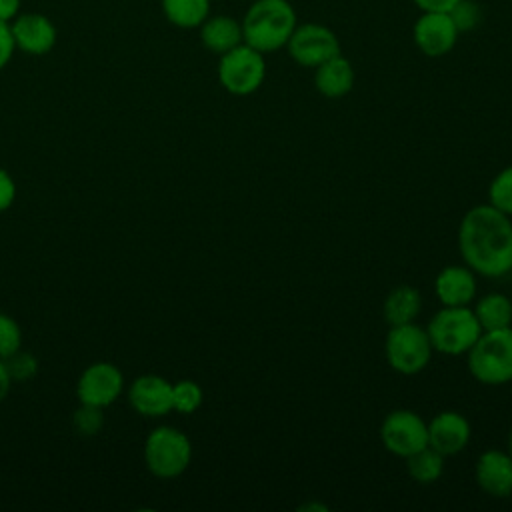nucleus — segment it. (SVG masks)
I'll return each instance as SVG.
<instances>
[{
	"instance_id": "1",
	"label": "nucleus",
	"mask_w": 512,
	"mask_h": 512,
	"mask_svg": "<svg viewBox=\"0 0 512 512\" xmlns=\"http://www.w3.org/2000/svg\"><path fill=\"white\" fill-rule=\"evenodd\" d=\"M464 264L480 276L502 278L512 272V220L492 204L472 206L458 226Z\"/></svg>"
},
{
	"instance_id": "2",
	"label": "nucleus",
	"mask_w": 512,
	"mask_h": 512,
	"mask_svg": "<svg viewBox=\"0 0 512 512\" xmlns=\"http://www.w3.org/2000/svg\"><path fill=\"white\" fill-rule=\"evenodd\" d=\"M296 28V12L286 0H256L242 22L244 44L266 54L286 46Z\"/></svg>"
},
{
	"instance_id": "3",
	"label": "nucleus",
	"mask_w": 512,
	"mask_h": 512,
	"mask_svg": "<svg viewBox=\"0 0 512 512\" xmlns=\"http://www.w3.org/2000/svg\"><path fill=\"white\" fill-rule=\"evenodd\" d=\"M466 356L468 370L480 384L500 386L512 382V326L482 330Z\"/></svg>"
},
{
	"instance_id": "4",
	"label": "nucleus",
	"mask_w": 512,
	"mask_h": 512,
	"mask_svg": "<svg viewBox=\"0 0 512 512\" xmlns=\"http://www.w3.org/2000/svg\"><path fill=\"white\" fill-rule=\"evenodd\" d=\"M432 348L446 356L466 354L482 334V326L470 306H442L426 326Z\"/></svg>"
},
{
	"instance_id": "5",
	"label": "nucleus",
	"mask_w": 512,
	"mask_h": 512,
	"mask_svg": "<svg viewBox=\"0 0 512 512\" xmlns=\"http://www.w3.org/2000/svg\"><path fill=\"white\" fill-rule=\"evenodd\" d=\"M192 462L190 438L174 426H158L144 440V464L156 478L170 480L186 472Z\"/></svg>"
},
{
	"instance_id": "6",
	"label": "nucleus",
	"mask_w": 512,
	"mask_h": 512,
	"mask_svg": "<svg viewBox=\"0 0 512 512\" xmlns=\"http://www.w3.org/2000/svg\"><path fill=\"white\" fill-rule=\"evenodd\" d=\"M432 352L434 348L428 332L414 322L390 326L384 340L386 362L394 372L402 376L420 374L428 366Z\"/></svg>"
},
{
	"instance_id": "7",
	"label": "nucleus",
	"mask_w": 512,
	"mask_h": 512,
	"mask_svg": "<svg viewBox=\"0 0 512 512\" xmlns=\"http://www.w3.org/2000/svg\"><path fill=\"white\" fill-rule=\"evenodd\" d=\"M266 76L264 54L248 44L224 52L218 62V80L234 96H248L256 92Z\"/></svg>"
},
{
	"instance_id": "8",
	"label": "nucleus",
	"mask_w": 512,
	"mask_h": 512,
	"mask_svg": "<svg viewBox=\"0 0 512 512\" xmlns=\"http://www.w3.org/2000/svg\"><path fill=\"white\" fill-rule=\"evenodd\" d=\"M380 440L390 454L408 458L428 446V422L412 410H392L380 424Z\"/></svg>"
},
{
	"instance_id": "9",
	"label": "nucleus",
	"mask_w": 512,
	"mask_h": 512,
	"mask_svg": "<svg viewBox=\"0 0 512 512\" xmlns=\"http://www.w3.org/2000/svg\"><path fill=\"white\" fill-rule=\"evenodd\" d=\"M286 48L292 60L306 68H316L340 54V42L336 34L330 28L312 22L296 26L286 42Z\"/></svg>"
},
{
	"instance_id": "10",
	"label": "nucleus",
	"mask_w": 512,
	"mask_h": 512,
	"mask_svg": "<svg viewBox=\"0 0 512 512\" xmlns=\"http://www.w3.org/2000/svg\"><path fill=\"white\" fill-rule=\"evenodd\" d=\"M124 390V376L112 362H94L82 370L76 382V398L80 404L108 408Z\"/></svg>"
},
{
	"instance_id": "11",
	"label": "nucleus",
	"mask_w": 512,
	"mask_h": 512,
	"mask_svg": "<svg viewBox=\"0 0 512 512\" xmlns=\"http://www.w3.org/2000/svg\"><path fill=\"white\" fill-rule=\"evenodd\" d=\"M472 438L468 418L456 410H442L428 422V446L444 458L460 454Z\"/></svg>"
},
{
	"instance_id": "12",
	"label": "nucleus",
	"mask_w": 512,
	"mask_h": 512,
	"mask_svg": "<svg viewBox=\"0 0 512 512\" xmlns=\"http://www.w3.org/2000/svg\"><path fill=\"white\" fill-rule=\"evenodd\" d=\"M128 402L134 412L148 418L172 412V382L158 374H142L128 388Z\"/></svg>"
},
{
	"instance_id": "13",
	"label": "nucleus",
	"mask_w": 512,
	"mask_h": 512,
	"mask_svg": "<svg viewBox=\"0 0 512 512\" xmlns=\"http://www.w3.org/2000/svg\"><path fill=\"white\" fill-rule=\"evenodd\" d=\"M458 38V30L448 12H424L414 26V40L420 52L438 58L448 54Z\"/></svg>"
},
{
	"instance_id": "14",
	"label": "nucleus",
	"mask_w": 512,
	"mask_h": 512,
	"mask_svg": "<svg viewBox=\"0 0 512 512\" xmlns=\"http://www.w3.org/2000/svg\"><path fill=\"white\" fill-rule=\"evenodd\" d=\"M474 476L482 492L492 498L512 496V456L510 452L488 448L474 466Z\"/></svg>"
},
{
	"instance_id": "15",
	"label": "nucleus",
	"mask_w": 512,
	"mask_h": 512,
	"mask_svg": "<svg viewBox=\"0 0 512 512\" xmlns=\"http://www.w3.org/2000/svg\"><path fill=\"white\" fill-rule=\"evenodd\" d=\"M12 38L16 48L26 54L40 56L54 48L56 44V28L42 14H22L10 22Z\"/></svg>"
},
{
	"instance_id": "16",
	"label": "nucleus",
	"mask_w": 512,
	"mask_h": 512,
	"mask_svg": "<svg viewBox=\"0 0 512 512\" xmlns=\"http://www.w3.org/2000/svg\"><path fill=\"white\" fill-rule=\"evenodd\" d=\"M434 294L442 306H470L476 296V274L464 266H446L434 280Z\"/></svg>"
},
{
	"instance_id": "17",
	"label": "nucleus",
	"mask_w": 512,
	"mask_h": 512,
	"mask_svg": "<svg viewBox=\"0 0 512 512\" xmlns=\"http://www.w3.org/2000/svg\"><path fill=\"white\" fill-rule=\"evenodd\" d=\"M314 86L326 98H342L354 86V68L342 54L322 62L314 72Z\"/></svg>"
},
{
	"instance_id": "18",
	"label": "nucleus",
	"mask_w": 512,
	"mask_h": 512,
	"mask_svg": "<svg viewBox=\"0 0 512 512\" xmlns=\"http://www.w3.org/2000/svg\"><path fill=\"white\" fill-rule=\"evenodd\" d=\"M200 38L202 44L216 54H224L232 48H236L238 44L244 42L242 36V24H238L234 18L230 16H214V18H206L200 24Z\"/></svg>"
},
{
	"instance_id": "19",
	"label": "nucleus",
	"mask_w": 512,
	"mask_h": 512,
	"mask_svg": "<svg viewBox=\"0 0 512 512\" xmlns=\"http://www.w3.org/2000/svg\"><path fill=\"white\" fill-rule=\"evenodd\" d=\"M422 308V296L414 286L402 284L388 292L382 304V314L388 326H400L414 322Z\"/></svg>"
},
{
	"instance_id": "20",
	"label": "nucleus",
	"mask_w": 512,
	"mask_h": 512,
	"mask_svg": "<svg viewBox=\"0 0 512 512\" xmlns=\"http://www.w3.org/2000/svg\"><path fill=\"white\" fill-rule=\"evenodd\" d=\"M472 310L482 330H498L512 326V300L500 292L482 296Z\"/></svg>"
},
{
	"instance_id": "21",
	"label": "nucleus",
	"mask_w": 512,
	"mask_h": 512,
	"mask_svg": "<svg viewBox=\"0 0 512 512\" xmlns=\"http://www.w3.org/2000/svg\"><path fill=\"white\" fill-rule=\"evenodd\" d=\"M404 460L408 474L418 484H434L444 472V456L430 446H424Z\"/></svg>"
},
{
	"instance_id": "22",
	"label": "nucleus",
	"mask_w": 512,
	"mask_h": 512,
	"mask_svg": "<svg viewBox=\"0 0 512 512\" xmlns=\"http://www.w3.org/2000/svg\"><path fill=\"white\" fill-rule=\"evenodd\" d=\"M166 18L180 28H196L208 18L210 0H162Z\"/></svg>"
},
{
	"instance_id": "23",
	"label": "nucleus",
	"mask_w": 512,
	"mask_h": 512,
	"mask_svg": "<svg viewBox=\"0 0 512 512\" xmlns=\"http://www.w3.org/2000/svg\"><path fill=\"white\" fill-rule=\"evenodd\" d=\"M204 392L198 382L194 380H178L172 382V410L180 414H192L202 406Z\"/></svg>"
},
{
	"instance_id": "24",
	"label": "nucleus",
	"mask_w": 512,
	"mask_h": 512,
	"mask_svg": "<svg viewBox=\"0 0 512 512\" xmlns=\"http://www.w3.org/2000/svg\"><path fill=\"white\" fill-rule=\"evenodd\" d=\"M488 204L512 216V166L502 168L488 186Z\"/></svg>"
},
{
	"instance_id": "25",
	"label": "nucleus",
	"mask_w": 512,
	"mask_h": 512,
	"mask_svg": "<svg viewBox=\"0 0 512 512\" xmlns=\"http://www.w3.org/2000/svg\"><path fill=\"white\" fill-rule=\"evenodd\" d=\"M74 430L82 436H94L102 430L104 424V408L80 404L72 416Z\"/></svg>"
},
{
	"instance_id": "26",
	"label": "nucleus",
	"mask_w": 512,
	"mask_h": 512,
	"mask_svg": "<svg viewBox=\"0 0 512 512\" xmlns=\"http://www.w3.org/2000/svg\"><path fill=\"white\" fill-rule=\"evenodd\" d=\"M22 348L20 324L10 316L0 312V360H6Z\"/></svg>"
},
{
	"instance_id": "27",
	"label": "nucleus",
	"mask_w": 512,
	"mask_h": 512,
	"mask_svg": "<svg viewBox=\"0 0 512 512\" xmlns=\"http://www.w3.org/2000/svg\"><path fill=\"white\" fill-rule=\"evenodd\" d=\"M4 364L10 372L12 382H24V380L32 378L38 370V360L30 352H24L22 348L18 352H14L12 356H8L4 360Z\"/></svg>"
},
{
	"instance_id": "28",
	"label": "nucleus",
	"mask_w": 512,
	"mask_h": 512,
	"mask_svg": "<svg viewBox=\"0 0 512 512\" xmlns=\"http://www.w3.org/2000/svg\"><path fill=\"white\" fill-rule=\"evenodd\" d=\"M456 30L458 32H466V30H472L478 26L480 22V10L474 2H468V0H458L456 6L448 12Z\"/></svg>"
},
{
	"instance_id": "29",
	"label": "nucleus",
	"mask_w": 512,
	"mask_h": 512,
	"mask_svg": "<svg viewBox=\"0 0 512 512\" xmlns=\"http://www.w3.org/2000/svg\"><path fill=\"white\" fill-rule=\"evenodd\" d=\"M14 200H16V182L4 168H0V212L8 210Z\"/></svg>"
},
{
	"instance_id": "30",
	"label": "nucleus",
	"mask_w": 512,
	"mask_h": 512,
	"mask_svg": "<svg viewBox=\"0 0 512 512\" xmlns=\"http://www.w3.org/2000/svg\"><path fill=\"white\" fill-rule=\"evenodd\" d=\"M14 38H12V30H10V24L6 22H0V70L8 64V60L12 58L14 54Z\"/></svg>"
},
{
	"instance_id": "31",
	"label": "nucleus",
	"mask_w": 512,
	"mask_h": 512,
	"mask_svg": "<svg viewBox=\"0 0 512 512\" xmlns=\"http://www.w3.org/2000/svg\"><path fill=\"white\" fill-rule=\"evenodd\" d=\"M424 12H450L458 0H414Z\"/></svg>"
},
{
	"instance_id": "32",
	"label": "nucleus",
	"mask_w": 512,
	"mask_h": 512,
	"mask_svg": "<svg viewBox=\"0 0 512 512\" xmlns=\"http://www.w3.org/2000/svg\"><path fill=\"white\" fill-rule=\"evenodd\" d=\"M20 10V0H0V22L10 24Z\"/></svg>"
},
{
	"instance_id": "33",
	"label": "nucleus",
	"mask_w": 512,
	"mask_h": 512,
	"mask_svg": "<svg viewBox=\"0 0 512 512\" xmlns=\"http://www.w3.org/2000/svg\"><path fill=\"white\" fill-rule=\"evenodd\" d=\"M10 386H12V378H10V372L4 364V360H0V402L8 396L10 392Z\"/></svg>"
},
{
	"instance_id": "34",
	"label": "nucleus",
	"mask_w": 512,
	"mask_h": 512,
	"mask_svg": "<svg viewBox=\"0 0 512 512\" xmlns=\"http://www.w3.org/2000/svg\"><path fill=\"white\" fill-rule=\"evenodd\" d=\"M508 452H510V456H512V430H510V434H508Z\"/></svg>"
}]
</instances>
